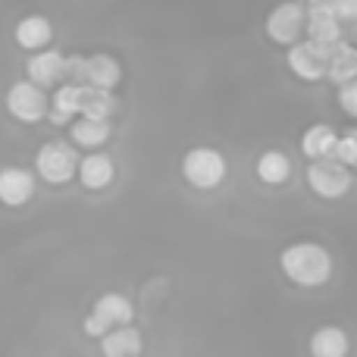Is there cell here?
<instances>
[{
	"mask_svg": "<svg viewBox=\"0 0 357 357\" xmlns=\"http://www.w3.org/2000/svg\"><path fill=\"white\" fill-rule=\"evenodd\" d=\"M279 266L301 289H320L333 276V257L317 241H295V245H289L282 251V257H279Z\"/></svg>",
	"mask_w": 357,
	"mask_h": 357,
	"instance_id": "cell-1",
	"label": "cell"
},
{
	"mask_svg": "<svg viewBox=\"0 0 357 357\" xmlns=\"http://www.w3.org/2000/svg\"><path fill=\"white\" fill-rule=\"evenodd\" d=\"M66 75L75 85H91L100 91H113L123 79V69L110 54H94V56H73L66 60Z\"/></svg>",
	"mask_w": 357,
	"mask_h": 357,
	"instance_id": "cell-2",
	"label": "cell"
},
{
	"mask_svg": "<svg viewBox=\"0 0 357 357\" xmlns=\"http://www.w3.org/2000/svg\"><path fill=\"white\" fill-rule=\"evenodd\" d=\"M182 176L197 191L220 188L226 178V157L216 148H191L182 160Z\"/></svg>",
	"mask_w": 357,
	"mask_h": 357,
	"instance_id": "cell-3",
	"label": "cell"
},
{
	"mask_svg": "<svg viewBox=\"0 0 357 357\" xmlns=\"http://www.w3.org/2000/svg\"><path fill=\"white\" fill-rule=\"evenodd\" d=\"M132 317H135V310H132L129 298L119 295V291H107V295H100L98 301H94V310L85 320V333L98 339V335H107L110 329L129 326Z\"/></svg>",
	"mask_w": 357,
	"mask_h": 357,
	"instance_id": "cell-4",
	"label": "cell"
},
{
	"mask_svg": "<svg viewBox=\"0 0 357 357\" xmlns=\"http://www.w3.org/2000/svg\"><path fill=\"white\" fill-rule=\"evenodd\" d=\"M307 185L314 195L326 197V201H339L351 188V169L339 163L335 157H323V160H310L307 167Z\"/></svg>",
	"mask_w": 357,
	"mask_h": 357,
	"instance_id": "cell-5",
	"label": "cell"
},
{
	"mask_svg": "<svg viewBox=\"0 0 357 357\" xmlns=\"http://www.w3.org/2000/svg\"><path fill=\"white\" fill-rule=\"evenodd\" d=\"M35 167H38V176H41L44 182L63 185L75 176V169H79V157H75L73 144L47 142V144H41V151H38Z\"/></svg>",
	"mask_w": 357,
	"mask_h": 357,
	"instance_id": "cell-6",
	"label": "cell"
},
{
	"mask_svg": "<svg viewBox=\"0 0 357 357\" xmlns=\"http://www.w3.org/2000/svg\"><path fill=\"white\" fill-rule=\"evenodd\" d=\"M47 107H50V100L44 98L41 85H35V82H16L10 88V94H6V110L19 123H38V119H44L47 116Z\"/></svg>",
	"mask_w": 357,
	"mask_h": 357,
	"instance_id": "cell-7",
	"label": "cell"
},
{
	"mask_svg": "<svg viewBox=\"0 0 357 357\" xmlns=\"http://www.w3.org/2000/svg\"><path fill=\"white\" fill-rule=\"evenodd\" d=\"M329 47L317 41H295L289 50V69L304 82H317L326 75Z\"/></svg>",
	"mask_w": 357,
	"mask_h": 357,
	"instance_id": "cell-8",
	"label": "cell"
},
{
	"mask_svg": "<svg viewBox=\"0 0 357 357\" xmlns=\"http://www.w3.org/2000/svg\"><path fill=\"white\" fill-rule=\"evenodd\" d=\"M304 19H307V13H304L298 3H282L270 13V19H266V35H270V41L289 44L291 47L304 31Z\"/></svg>",
	"mask_w": 357,
	"mask_h": 357,
	"instance_id": "cell-9",
	"label": "cell"
},
{
	"mask_svg": "<svg viewBox=\"0 0 357 357\" xmlns=\"http://www.w3.org/2000/svg\"><path fill=\"white\" fill-rule=\"evenodd\" d=\"M304 31H307V41L326 44V47H333L335 41H342L339 19H335V13L329 10L326 0H320V3H310L307 19H304Z\"/></svg>",
	"mask_w": 357,
	"mask_h": 357,
	"instance_id": "cell-10",
	"label": "cell"
},
{
	"mask_svg": "<svg viewBox=\"0 0 357 357\" xmlns=\"http://www.w3.org/2000/svg\"><path fill=\"white\" fill-rule=\"evenodd\" d=\"M35 195V176L22 167H3L0 169V201L10 207H22Z\"/></svg>",
	"mask_w": 357,
	"mask_h": 357,
	"instance_id": "cell-11",
	"label": "cell"
},
{
	"mask_svg": "<svg viewBox=\"0 0 357 357\" xmlns=\"http://www.w3.org/2000/svg\"><path fill=\"white\" fill-rule=\"evenodd\" d=\"M29 79L35 85H56L60 79H66V56L60 50H44L29 60Z\"/></svg>",
	"mask_w": 357,
	"mask_h": 357,
	"instance_id": "cell-12",
	"label": "cell"
},
{
	"mask_svg": "<svg viewBox=\"0 0 357 357\" xmlns=\"http://www.w3.org/2000/svg\"><path fill=\"white\" fill-rule=\"evenodd\" d=\"M79 182L85 185L88 191H100L107 188V185L113 182V176H116V167H113V160L107 154H88L85 160L79 163Z\"/></svg>",
	"mask_w": 357,
	"mask_h": 357,
	"instance_id": "cell-13",
	"label": "cell"
},
{
	"mask_svg": "<svg viewBox=\"0 0 357 357\" xmlns=\"http://www.w3.org/2000/svg\"><path fill=\"white\" fill-rule=\"evenodd\" d=\"M100 354L104 357H138L142 354V335L132 326L110 329L107 335H100Z\"/></svg>",
	"mask_w": 357,
	"mask_h": 357,
	"instance_id": "cell-14",
	"label": "cell"
},
{
	"mask_svg": "<svg viewBox=\"0 0 357 357\" xmlns=\"http://www.w3.org/2000/svg\"><path fill=\"white\" fill-rule=\"evenodd\" d=\"M326 75L335 82V85H345V82L357 79V47L345 41H335L329 47V66Z\"/></svg>",
	"mask_w": 357,
	"mask_h": 357,
	"instance_id": "cell-15",
	"label": "cell"
},
{
	"mask_svg": "<svg viewBox=\"0 0 357 357\" xmlns=\"http://www.w3.org/2000/svg\"><path fill=\"white\" fill-rule=\"evenodd\" d=\"M348 342L342 326H320L310 335V357H348Z\"/></svg>",
	"mask_w": 357,
	"mask_h": 357,
	"instance_id": "cell-16",
	"label": "cell"
},
{
	"mask_svg": "<svg viewBox=\"0 0 357 357\" xmlns=\"http://www.w3.org/2000/svg\"><path fill=\"white\" fill-rule=\"evenodd\" d=\"M335 142H339V135H335L333 126L317 123L301 135V151L307 160H323V157L335 154Z\"/></svg>",
	"mask_w": 357,
	"mask_h": 357,
	"instance_id": "cell-17",
	"label": "cell"
},
{
	"mask_svg": "<svg viewBox=\"0 0 357 357\" xmlns=\"http://www.w3.org/2000/svg\"><path fill=\"white\" fill-rule=\"evenodd\" d=\"M79 104H82V85H75V82L60 85L54 94V100H50V119H54L56 126L69 123V119L79 113Z\"/></svg>",
	"mask_w": 357,
	"mask_h": 357,
	"instance_id": "cell-18",
	"label": "cell"
},
{
	"mask_svg": "<svg viewBox=\"0 0 357 357\" xmlns=\"http://www.w3.org/2000/svg\"><path fill=\"white\" fill-rule=\"evenodd\" d=\"M116 110V98L110 91H100V88L82 85V104L79 113L85 119H110V113Z\"/></svg>",
	"mask_w": 357,
	"mask_h": 357,
	"instance_id": "cell-19",
	"label": "cell"
},
{
	"mask_svg": "<svg viewBox=\"0 0 357 357\" xmlns=\"http://www.w3.org/2000/svg\"><path fill=\"white\" fill-rule=\"evenodd\" d=\"M50 35H54V29H50V22L44 16H25L22 22L16 25V41L19 47H44V44L50 41Z\"/></svg>",
	"mask_w": 357,
	"mask_h": 357,
	"instance_id": "cell-20",
	"label": "cell"
},
{
	"mask_svg": "<svg viewBox=\"0 0 357 357\" xmlns=\"http://www.w3.org/2000/svg\"><path fill=\"white\" fill-rule=\"evenodd\" d=\"M291 176V160L282 154V151H266L257 160V178L266 185H282L289 182Z\"/></svg>",
	"mask_w": 357,
	"mask_h": 357,
	"instance_id": "cell-21",
	"label": "cell"
},
{
	"mask_svg": "<svg viewBox=\"0 0 357 357\" xmlns=\"http://www.w3.org/2000/svg\"><path fill=\"white\" fill-rule=\"evenodd\" d=\"M110 138V123L107 119H85L82 116L79 123H73V142L79 148H98Z\"/></svg>",
	"mask_w": 357,
	"mask_h": 357,
	"instance_id": "cell-22",
	"label": "cell"
},
{
	"mask_svg": "<svg viewBox=\"0 0 357 357\" xmlns=\"http://www.w3.org/2000/svg\"><path fill=\"white\" fill-rule=\"evenodd\" d=\"M333 157H335L339 163H345L348 169H357V129L345 132V135H339Z\"/></svg>",
	"mask_w": 357,
	"mask_h": 357,
	"instance_id": "cell-23",
	"label": "cell"
},
{
	"mask_svg": "<svg viewBox=\"0 0 357 357\" xmlns=\"http://www.w3.org/2000/svg\"><path fill=\"white\" fill-rule=\"evenodd\" d=\"M339 104H342V110H345L348 116L357 119V79L345 82V85L339 88Z\"/></svg>",
	"mask_w": 357,
	"mask_h": 357,
	"instance_id": "cell-24",
	"label": "cell"
},
{
	"mask_svg": "<svg viewBox=\"0 0 357 357\" xmlns=\"http://www.w3.org/2000/svg\"><path fill=\"white\" fill-rule=\"evenodd\" d=\"M339 22H357V0H326Z\"/></svg>",
	"mask_w": 357,
	"mask_h": 357,
	"instance_id": "cell-25",
	"label": "cell"
},
{
	"mask_svg": "<svg viewBox=\"0 0 357 357\" xmlns=\"http://www.w3.org/2000/svg\"><path fill=\"white\" fill-rule=\"evenodd\" d=\"M304 3H320V0H304Z\"/></svg>",
	"mask_w": 357,
	"mask_h": 357,
	"instance_id": "cell-26",
	"label": "cell"
},
{
	"mask_svg": "<svg viewBox=\"0 0 357 357\" xmlns=\"http://www.w3.org/2000/svg\"><path fill=\"white\" fill-rule=\"evenodd\" d=\"M354 38H357V22H354Z\"/></svg>",
	"mask_w": 357,
	"mask_h": 357,
	"instance_id": "cell-27",
	"label": "cell"
}]
</instances>
